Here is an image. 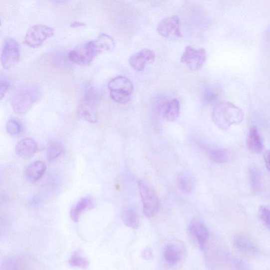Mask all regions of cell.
<instances>
[{"label":"cell","instance_id":"1","mask_svg":"<svg viewBox=\"0 0 270 270\" xmlns=\"http://www.w3.org/2000/svg\"><path fill=\"white\" fill-rule=\"evenodd\" d=\"M243 110L230 102H222L214 108L212 118L214 124L222 130H227L232 125L243 122Z\"/></svg>","mask_w":270,"mask_h":270},{"label":"cell","instance_id":"2","mask_svg":"<svg viewBox=\"0 0 270 270\" xmlns=\"http://www.w3.org/2000/svg\"><path fill=\"white\" fill-rule=\"evenodd\" d=\"M41 97L38 89L31 88L17 93L12 101V107L17 115H23L27 112Z\"/></svg>","mask_w":270,"mask_h":270},{"label":"cell","instance_id":"3","mask_svg":"<svg viewBox=\"0 0 270 270\" xmlns=\"http://www.w3.org/2000/svg\"><path fill=\"white\" fill-rule=\"evenodd\" d=\"M95 40L83 43L70 51L68 59L73 63L80 65L90 63L95 57L101 53Z\"/></svg>","mask_w":270,"mask_h":270},{"label":"cell","instance_id":"4","mask_svg":"<svg viewBox=\"0 0 270 270\" xmlns=\"http://www.w3.org/2000/svg\"><path fill=\"white\" fill-rule=\"evenodd\" d=\"M54 33V29L50 26L36 24L27 30L24 37V43L30 48H38L46 40L51 38Z\"/></svg>","mask_w":270,"mask_h":270},{"label":"cell","instance_id":"5","mask_svg":"<svg viewBox=\"0 0 270 270\" xmlns=\"http://www.w3.org/2000/svg\"><path fill=\"white\" fill-rule=\"evenodd\" d=\"M138 187L142 198L145 216L152 218L160 208V202L155 191L144 182H138Z\"/></svg>","mask_w":270,"mask_h":270},{"label":"cell","instance_id":"6","mask_svg":"<svg viewBox=\"0 0 270 270\" xmlns=\"http://www.w3.org/2000/svg\"><path fill=\"white\" fill-rule=\"evenodd\" d=\"M20 55L19 43L13 38L7 39L4 43L0 58L3 68L6 70L12 68L20 60Z\"/></svg>","mask_w":270,"mask_h":270},{"label":"cell","instance_id":"7","mask_svg":"<svg viewBox=\"0 0 270 270\" xmlns=\"http://www.w3.org/2000/svg\"><path fill=\"white\" fill-rule=\"evenodd\" d=\"M207 60V51L204 48L195 49L187 46L182 55L181 61L192 71L200 69Z\"/></svg>","mask_w":270,"mask_h":270},{"label":"cell","instance_id":"8","mask_svg":"<svg viewBox=\"0 0 270 270\" xmlns=\"http://www.w3.org/2000/svg\"><path fill=\"white\" fill-rule=\"evenodd\" d=\"M77 113L82 119L90 123L96 124L98 120V115L96 107V99L91 92H89L80 102Z\"/></svg>","mask_w":270,"mask_h":270},{"label":"cell","instance_id":"9","mask_svg":"<svg viewBox=\"0 0 270 270\" xmlns=\"http://www.w3.org/2000/svg\"><path fill=\"white\" fill-rule=\"evenodd\" d=\"M180 19L178 15L166 17L158 24L157 31L164 38L174 35L181 36L180 32Z\"/></svg>","mask_w":270,"mask_h":270},{"label":"cell","instance_id":"10","mask_svg":"<svg viewBox=\"0 0 270 270\" xmlns=\"http://www.w3.org/2000/svg\"><path fill=\"white\" fill-rule=\"evenodd\" d=\"M155 53L148 49H143L136 53L129 59L130 66L136 71H143L146 65L154 63L155 60Z\"/></svg>","mask_w":270,"mask_h":270},{"label":"cell","instance_id":"11","mask_svg":"<svg viewBox=\"0 0 270 270\" xmlns=\"http://www.w3.org/2000/svg\"><path fill=\"white\" fill-rule=\"evenodd\" d=\"M189 230L201 246L206 244L209 237V231L203 221L199 219L193 220L190 223Z\"/></svg>","mask_w":270,"mask_h":270},{"label":"cell","instance_id":"12","mask_svg":"<svg viewBox=\"0 0 270 270\" xmlns=\"http://www.w3.org/2000/svg\"><path fill=\"white\" fill-rule=\"evenodd\" d=\"M177 184L183 193L190 194L196 187L197 181L194 175L190 171L183 170L179 172L177 176Z\"/></svg>","mask_w":270,"mask_h":270},{"label":"cell","instance_id":"13","mask_svg":"<svg viewBox=\"0 0 270 270\" xmlns=\"http://www.w3.org/2000/svg\"><path fill=\"white\" fill-rule=\"evenodd\" d=\"M37 151L38 145L33 139L27 138L18 142L15 147L16 154L23 159H30Z\"/></svg>","mask_w":270,"mask_h":270},{"label":"cell","instance_id":"14","mask_svg":"<svg viewBox=\"0 0 270 270\" xmlns=\"http://www.w3.org/2000/svg\"><path fill=\"white\" fill-rule=\"evenodd\" d=\"M234 244L236 247L243 252L258 255L260 253L254 241L249 237L245 235L238 234L234 238Z\"/></svg>","mask_w":270,"mask_h":270},{"label":"cell","instance_id":"15","mask_svg":"<svg viewBox=\"0 0 270 270\" xmlns=\"http://www.w3.org/2000/svg\"><path fill=\"white\" fill-rule=\"evenodd\" d=\"M247 144L249 150L254 153L263 152L264 146L257 127H251L247 138Z\"/></svg>","mask_w":270,"mask_h":270},{"label":"cell","instance_id":"16","mask_svg":"<svg viewBox=\"0 0 270 270\" xmlns=\"http://www.w3.org/2000/svg\"><path fill=\"white\" fill-rule=\"evenodd\" d=\"M46 169V164L43 161H39L32 163L25 170L26 180L32 183L38 182L44 174Z\"/></svg>","mask_w":270,"mask_h":270},{"label":"cell","instance_id":"17","mask_svg":"<svg viewBox=\"0 0 270 270\" xmlns=\"http://www.w3.org/2000/svg\"><path fill=\"white\" fill-rule=\"evenodd\" d=\"M184 255L183 248L177 244L167 246L164 252V258L166 263L175 265L179 263Z\"/></svg>","mask_w":270,"mask_h":270},{"label":"cell","instance_id":"18","mask_svg":"<svg viewBox=\"0 0 270 270\" xmlns=\"http://www.w3.org/2000/svg\"><path fill=\"white\" fill-rule=\"evenodd\" d=\"M110 90H116L124 91L132 94L133 84L128 78L123 76H119L111 80L108 83Z\"/></svg>","mask_w":270,"mask_h":270},{"label":"cell","instance_id":"19","mask_svg":"<svg viewBox=\"0 0 270 270\" xmlns=\"http://www.w3.org/2000/svg\"><path fill=\"white\" fill-rule=\"evenodd\" d=\"M94 207V204L90 198H83L80 200L70 211V217L71 219L75 222H77L81 215V214L87 209H90Z\"/></svg>","mask_w":270,"mask_h":270},{"label":"cell","instance_id":"20","mask_svg":"<svg viewBox=\"0 0 270 270\" xmlns=\"http://www.w3.org/2000/svg\"><path fill=\"white\" fill-rule=\"evenodd\" d=\"M251 187L256 193L262 192L264 187V179L263 174L256 167L251 168L249 171Z\"/></svg>","mask_w":270,"mask_h":270},{"label":"cell","instance_id":"21","mask_svg":"<svg viewBox=\"0 0 270 270\" xmlns=\"http://www.w3.org/2000/svg\"><path fill=\"white\" fill-rule=\"evenodd\" d=\"M122 219L124 224L132 229H137L140 225V219L138 212L133 208L125 209L122 214Z\"/></svg>","mask_w":270,"mask_h":270},{"label":"cell","instance_id":"22","mask_svg":"<svg viewBox=\"0 0 270 270\" xmlns=\"http://www.w3.org/2000/svg\"><path fill=\"white\" fill-rule=\"evenodd\" d=\"M95 41L101 52L104 51L112 52L115 48L114 39L107 34H100Z\"/></svg>","mask_w":270,"mask_h":270},{"label":"cell","instance_id":"23","mask_svg":"<svg viewBox=\"0 0 270 270\" xmlns=\"http://www.w3.org/2000/svg\"><path fill=\"white\" fill-rule=\"evenodd\" d=\"M180 113V104L178 99H174L169 102L167 105L165 117L170 122H174L179 116Z\"/></svg>","mask_w":270,"mask_h":270},{"label":"cell","instance_id":"24","mask_svg":"<svg viewBox=\"0 0 270 270\" xmlns=\"http://www.w3.org/2000/svg\"><path fill=\"white\" fill-rule=\"evenodd\" d=\"M211 160L218 164H224L228 162L229 158L228 152L223 148H214L210 152Z\"/></svg>","mask_w":270,"mask_h":270},{"label":"cell","instance_id":"25","mask_svg":"<svg viewBox=\"0 0 270 270\" xmlns=\"http://www.w3.org/2000/svg\"><path fill=\"white\" fill-rule=\"evenodd\" d=\"M63 152L64 146L61 142L53 143L48 148V160L50 162H54L63 154Z\"/></svg>","mask_w":270,"mask_h":270},{"label":"cell","instance_id":"26","mask_svg":"<svg viewBox=\"0 0 270 270\" xmlns=\"http://www.w3.org/2000/svg\"><path fill=\"white\" fill-rule=\"evenodd\" d=\"M110 95L114 101L122 104H127L132 97V94L128 92L116 90H110Z\"/></svg>","mask_w":270,"mask_h":270},{"label":"cell","instance_id":"27","mask_svg":"<svg viewBox=\"0 0 270 270\" xmlns=\"http://www.w3.org/2000/svg\"><path fill=\"white\" fill-rule=\"evenodd\" d=\"M69 264L72 267L81 269H86L89 265L88 261L86 258L82 257L78 251L71 256L69 260Z\"/></svg>","mask_w":270,"mask_h":270},{"label":"cell","instance_id":"28","mask_svg":"<svg viewBox=\"0 0 270 270\" xmlns=\"http://www.w3.org/2000/svg\"><path fill=\"white\" fill-rule=\"evenodd\" d=\"M21 126L14 119L8 120L6 124L7 132L11 135H17L21 132Z\"/></svg>","mask_w":270,"mask_h":270},{"label":"cell","instance_id":"29","mask_svg":"<svg viewBox=\"0 0 270 270\" xmlns=\"http://www.w3.org/2000/svg\"><path fill=\"white\" fill-rule=\"evenodd\" d=\"M169 102L164 99H161L156 101L155 110L156 115L160 117H165V112Z\"/></svg>","mask_w":270,"mask_h":270},{"label":"cell","instance_id":"30","mask_svg":"<svg viewBox=\"0 0 270 270\" xmlns=\"http://www.w3.org/2000/svg\"><path fill=\"white\" fill-rule=\"evenodd\" d=\"M259 216L261 220L262 221L265 226L269 229L270 228V211L269 209L266 206L260 207L259 210Z\"/></svg>","mask_w":270,"mask_h":270},{"label":"cell","instance_id":"31","mask_svg":"<svg viewBox=\"0 0 270 270\" xmlns=\"http://www.w3.org/2000/svg\"><path fill=\"white\" fill-rule=\"evenodd\" d=\"M10 84L9 82L4 79H0V100H1L7 92Z\"/></svg>","mask_w":270,"mask_h":270},{"label":"cell","instance_id":"32","mask_svg":"<svg viewBox=\"0 0 270 270\" xmlns=\"http://www.w3.org/2000/svg\"><path fill=\"white\" fill-rule=\"evenodd\" d=\"M142 257L145 260H150L153 258V253L151 249L147 248L143 251Z\"/></svg>","mask_w":270,"mask_h":270},{"label":"cell","instance_id":"33","mask_svg":"<svg viewBox=\"0 0 270 270\" xmlns=\"http://www.w3.org/2000/svg\"><path fill=\"white\" fill-rule=\"evenodd\" d=\"M264 160L266 163L267 169L268 171L270 170V151H267L265 152L264 156Z\"/></svg>","mask_w":270,"mask_h":270},{"label":"cell","instance_id":"34","mask_svg":"<svg viewBox=\"0 0 270 270\" xmlns=\"http://www.w3.org/2000/svg\"><path fill=\"white\" fill-rule=\"evenodd\" d=\"M48 1L52 3L60 4L66 3L69 1V0H48Z\"/></svg>","mask_w":270,"mask_h":270},{"label":"cell","instance_id":"35","mask_svg":"<svg viewBox=\"0 0 270 270\" xmlns=\"http://www.w3.org/2000/svg\"><path fill=\"white\" fill-rule=\"evenodd\" d=\"M85 25V24L81 23L80 22H74L72 23L70 25V26L72 27H78Z\"/></svg>","mask_w":270,"mask_h":270},{"label":"cell","instance_id":"36","mask_svg":"<svg viewBox=\"0 0 270 270\" xmlns=\"http://www.w3.org/2000/svg\"><path fill=\"white\" fill-rule=\"evenodd\" d=\"M1 20H0V26H1Z\"/></svg>","mask_w":270,"mask_h":270}]
</instances>
